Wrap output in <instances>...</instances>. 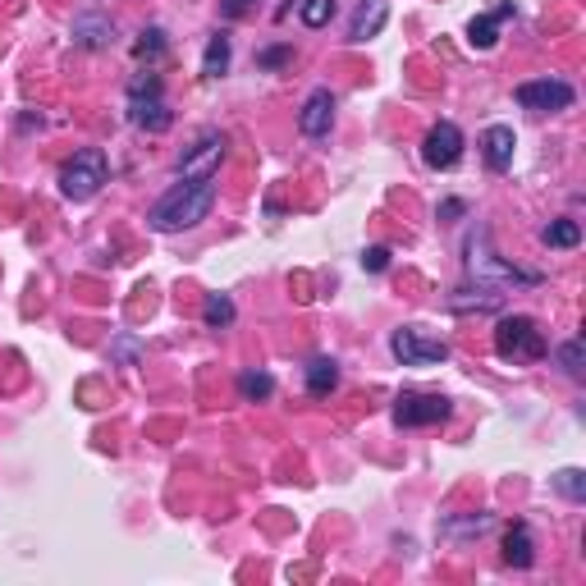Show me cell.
I'll return each mask as SVG.
<instances>
[{
	"label": "cell",
	"instance_id": "6da1fadb",
	"mask_svg": "<svg viewBox=\"0 0 586 586\" xmlns=\"http://www.w3.org/2000/svg\"><path fill=\"white\" fill-rule=\"evenodd\" d=\"M216 207V174H202V179H179L170 193L152 207V229L161 234H179V229H193L211 216Z\"/></svg>",
	"mask_w": 586,
	"mask_h": 586
},
{
	"label": "cell",
	"instance_id": "7a4b0ae2",
	"mask_svg": "<svg viewBox=\"0 0 586 586\" xmlns=\"http://www.w3.org/2000/svg\"><path fill=\"white\" fill-rule=\"evenodd\" d=\"M495 353L504 362H541L550 353V344H545L541 326H536L532 316H504L500 326H495Z\"/></svg>",
	"mask_w": 586,
	"mask_h": 586
},
{
	"label": "cell",
	"instance_id": "3957f363",
	"mask_svg": "<svg viewBox=\"0 0 586 586\" xmlns=\"http://www.w3.org/2000/svg\"><path fill=\"white\" fill-rule=\"evenodd\" d=\"M110 179V161L101 147H83V152H74V161H65V170H60V193L69 197V202H87V197H97L101 184Z\"/></svg>",
	"mask_w": 586,
	"mask_h": 586
},
{
	"label": "cell",
	"instance_id": "277c9868",
	"mask_svg": "<svg viewBox=\"0 0 586 586\" xmlns=\"http://www.w3.org/2000/svg\"><path fill=\"white\" fill-rule=\"evenodd\" d=\"M129 120L138 124L142 133H165L174 124V110L165 106L161 97V78H138V83L129 87Z\"/></svg>",
	"mask_w": 586,
	"mask_h": 586
},
{
	"label": "cell",
	"instance_id": "5b68a950",
	"mask_svg": "<svg viewBox=\"0 0 586 586\" xmlns=\"http://www.w3.org/2000/svg\"><path fill=\"white\" fill-rule=\"evenodd\" d=\"M467 271L477 275V280H486V284H536V275L518 271V266H504V261L490 252L486 229H477V234L467 239Z\"/></svg>",
	"mask_w": 586,
	"mask_h": 586
},
{
	"label": "cell",
	"instance_id": "8992f818",
	"mask_svg": "<svg viewBox=\"0 0 586 586\" xmlns=\"http://www.w3.org/2000/svg\"><path fill=\"white\" fill-rule=\"evenodd\" d=\"M390 353L403 367H435V362H449V344L445 339H426L417 326H399L390 335Z\"/></svg>",
	"mask_w": 586,
	"mask_h": 586
},
{
	"label": "cell",
	"instance_id": "52a82bcc",
	"mask_svg": "<svg viewBox=\"0 0 586 586\" xmlns=\"http://www.w3.org/2000/svg\"><path fill=\"white\" fill-rule=\"evenodd\" d=\"M518 106L522 110H536V115H554V110H568L573 106V87L564 78H532V83H518Z\"/></svg>",
	"mask_w": 586,
	"mask_h": 586
},
{
	"label": "cell",
	"instance_id": "ba28073f",
	"mask_svg": "<svg viewBox=\"0 0 586 586\" xmlns=\"http://www.w3.org/2000/svg\"><path fill=\"white\" fill-rule=\"evenodd\" d=\"M449 413H454V408H449L445 394L403 390L399 399H394V422H399V426H435V422H445Z\"/></svg>",
	"mask_w": 586,
	"mask_h": 586
},
{
	"label": "cell",
	"instance_id": "9c48e42d",
	"mask_svg": "<svg viewBox=\"0 0 586 586\" xmlns=\"http://www.w3.org/2000/svg\"><path fill=\"white\" fill-rule=\"evenodd\" d=\"M458 156H463V133H458V124L440 120L422 142V161L431 165V170H454Z\"/></svg>",
	"mask_w": 586,
	"mask_h": 586
},
{
	"label": "cell",
	"instance_id": "30bf717a",
	"mask_svg": "<svg viewBox=\"0 0 586 586\" xmlns=\"http://www.w3.org/2000/svg\"><path fill=\"white\" fill-rule=\"evenodd\" d=\"M220 161H225V138L220 133H202L193 152L179 161V179H202V174H220Z\"/></svg>",
	"mask_w": 586,
	"mask_h": 586
},
{
	"label": "cell",
	"instance_id": "8fae6325",
	"mask_svg": "<svg viewBox=\"0 0 586 586\" xmlns=\"http://www.w3.org/2000/svg\"><path fill=\"white\" fill-rule=\"evenodd\" d=\"M330 124H335V92H330V87H316L312 97L303 101V110H298V129H303L307 138H326Z\"/></svg>",
	"mask_w": 586,
	"mask_h": 586
},
{
	"label": "cell",
	"instance_id": "7c38bea8",
	"mask_svg": "<svg viewBox=\"0 0 586 586\" xmlns=\"http://www.w3.org/2000/svg\"><path fill=\"white\" fill-rule=\"evenodd\" d=\"M385 19H390V5H385V0H362L358 10H353V19H348V42L376 37L380 28H385Z\"/></svg>",
	"mask_w": 586,
	"mask_h": 586
},
{
	"label": "cell",
	"instance_id": "4fadbf2b",
	"mask_svg": "<svg viewBox=\"0 0 586 586\" xmlns=\"http://www.w3.org/2000/svg\"><path fill=\"white\" fill-rule=\"evenodd\" d=\"M481 147H486V165L495 174H504L513 165V147H518V138H513L509 124H490L486 138H481Z\"/></svg>",
	"mask_w": 586,
	"mask_h": 586
},
{
	"label": "cell",
	"instance_id": "5bb4252c",
	"mask_svg": "<svg viewBox=\"0 0 586 586\" xmlns=\"http://www.w3.org/2000/svg\"><path fill=\"white\" fill-rule=\"evenodd\" d=\"M110 37H115V28H110L106 14H78L74 19V42L87 46V51H101Z\"/></svg>",
	"mask_w": 586,
	"mask_h": 586
},
{
	"label": "cell",
	"instance_id": "9a60e30c",
	"mask_svg": "<svg viewBox=\"0 0 586 586\" xmlns=\"http://www.w3.org/2000/svg\"><path fill=\"white\" fill-rule=\"evenodd\" d=\"M449 307H454V312H467V307H477V312H495V307H500V284L477 280V289H458L454 298H449Z\"/></svg>",
	"mask_w": 586,
	"mask_h": 586
},
{
	"label": "cell",
	"instance_id": "2e32d148",
	"mask_svg": "<svg viewBox=\"0 0 586 586\" xmlns=\"http://www.w3.org/2000/svg\"><path fill=\"white\" fill-rule=\"evenodd\" d=\"M504 559H509L513 568H532L536 564V541H532V532H527L522 522H513L509 536H504Z\"/></svg>",
	"mask_w": 586,
	"mask_h": 586
},
{
	"label": "cell",
	"instance_id": "e0dca14e",
	"mask_svg": "<svg viewBox=\"0 0 586 586\" xmlns=\"http://www.w3.org/2000/svg\"><path fill=\"white\" fill-rule=\"evenodd\" d=\"M335 385H339V362L335 358H312L307 362V390H312L316 399H326Z\"/></svg>",
	"mask_w": 586,
	"mask_h": 586
},
{
	"label": "cell",
	"instance_id": "ac0fdd59",
	"mask_svg": "<svg viewBox=\"0 0 586 586\" xmlns=\"http://www.w3.org/2000/svg\"><path fill=\"white\" fill-rule=\"evenodd\" d=\"M495 42H500V14H477L467 23V46L472 51H490Z\"/></svg>",
	"mask_w": 586,
	"mask_h": 586
},
{
	"label": "cell",
	"instance_id": "d6986e66",
	"mask_svg": "<svg viewBox=\"0 0 586 586\" xmlns=\"http://www.w3.org/2000/svg\"><path fill=\"white\" fill-rule=\"evenodd\" d=\"M545 248H577L582 243V229H577V220H550V225L541 229Z\"/></svg>",
	"mask_w": 586,
	"mask_h": 586
},
{
	"label": "cell",
	"instance_id": "ffe728a7",
	"mask_svg": "<svg viewBox=\"0 0 586 586\" xmlns=\"http://www.w3.org/2000/svg\"><path fill=\"white\" fill-rule=\"evenodd\" d=\"M239 394L248 403L271 399V394H275V376H271V371H243V376H239Z\"/></svg>",
	"mask_w": 586,
	"mask_h": 586
},
{
	"label": "cell",
	"instance_id": "44dd1931",
	"mask_svg": "<svg viewBox=\"0 0 586 586\" xmlns=\"http://www.w3.org/2000/svg\"><path fill=\"white\" fill-rule=\"evenodd\" d=\"M202 321H207L211 330L234 326V303H229L225 293H207V303H202Z\"/></svg>",
	"mask_w": 586,
	"mask_h": 586
},
{
	"label": "cell",
	"instance_id": "7402d4cb",
	"mask_svg": "<svg viewBox=\"0 0 586 586\" xmlns=\"http://www.w3.org/2000/svg\"><path fill=\"white\" fill-rule=\"evenodd\" d=\"M229 69V37L225 33H216L207 42V60H202V74L207 78H220Z\"/></svg>",
	"mask_w": 586,
	"mask_h": 586
},
{
	"label": "cell",
	"instance_id": "603a6c76",
	"mask_svg": "<svg viewBox=\"0 0 586 586\" xmlns=\"http://www.w3.org/2000/svg\"><path fill=\"white\" fill-rule=\"evenodd\" d=\"M298 19H303L307 28H326V23L335 19V0H303V5H298Z\"/></svg>",
	"mask_w": 586,
	"mask_h": 586
},
{
	"label": "cell",
	"instance_id": "cb8c5ba5",
	"mask_svg": "<svg viewBox=\"0 0 586 586\" xmlns=\"http://www.w3.org/2000/svg\"><path fill=\"white\" fill-rule=\"evenodd\" d=\"M554 486H559V495H568V500H577V504L586 500V477L577 467H564V472L554 477Z\"/></svg>",
	"mask_w": 586,
	"mask_h": 586
},
{
	"label": "cell",
	"instance_id": "d4e9b609",
	"mask_svg": "<svg viewBox=\"0 0 586 586\" xmlns=\"http://www.w3.org/2000/svg\"><path fill=\"white\" fill-rule=\"evenodd\" d=\"M559 362H564L568 376H582V339H568V344H559Z\"/></svg>",
	"mask_w": 586,
	"mask_h": 586
},
{
	"label": "cell",
	"instance_id": "484cf974",
	"mask_svg": "<svg viewBox=\"0 0 586 586\" xmlns=\"http://www.w3.org/2000/svg\"><path fill=\"white\" fill-rule=\"evenodd\" d=\"M165 51V33L161 28H147V33H142V42L133 46V55H138V60H147V55H161Z\"/></svg>",
	"mask_w": 586,
	"mask_h": 586
},
{
	"label": "cell",
	"instance_id": "4316f807",
	"mask_svg": "<svg viewBox=\"0 0 586 586\" xmlns=\"http://www.w3.org/2000/svg\"><path fill=\"white\" fill-rule=\"evenodd\" d=\"M289 60H293L289 46H266V51H257V65L261 69H280V65H289Z\"/></svg>",
	"mask_w": 586,
	"mask_h": 586
},
{
	"label": "cell",
	"instance_id": "83f0119b",
	"mask_svg": "<svg viewBox=\"0 0 586 586\" xmlns=\"http://www.w3.org/2000/svg\"><path fill=\"white\" fill-rule=\"evenodd\" d=\"M362 266H367L371 275H380L385 266H390V248H367L362 252Z\"/></svg>",
	"mask_w": 586,
	"mask_h": 586
},
{
	"label": "cell",
	"instance_id": "f1b7e54d",
	"mask_svg": "<svg viewBox=\"0 0 586 586\" xmlns=\"http://www.w3.org/2000/svg\"><path fill=\"white\" fill-rule=\"evenodd\" d=\"M220 10H225V19H243V14L252 10V0H225Z\"/></svg>",
	"mask_w": 586,
	"mask_h": 586
},
{
	"label": "cell",
	"instance_id": "f546056e",
	"mask_svg": "<svg viewBox=\"0 0 586 586\" xmlns=\"http://www.w3.org/2000/svg\"><path fill=\"white\" fill-rule=\"evenodd\" d=\"M115 353H120V358H138V344H133V339H120V344H115Z\"/></svg>",
	"mask_w": 586,
	"mask_h": 586
},
{
	"label": "cell",
	"instance_id": "4dcf8cb0",
	"mask_svg": "<svg viewBox=\"0 0 586 586\" xmlns=\"http://www.w3.org/2000/svg\"><path fill=\"white\" fill-rule=\"evenodd\" d=\"M463 202H445V207H440V216H445V220H454V216H463Z\"/></svg>",
	"mask_w": 586,
	"mask_h": 586
}]
</instances>
